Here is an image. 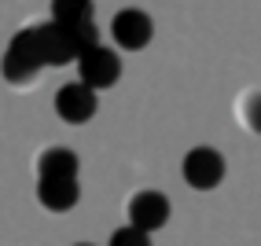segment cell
Here are the masks:
<instances>
[{
	"label": "cell",
	"instance_id": "cell-10",
	"mask_svg": "<svg viewBox=\"0 0 261 246\" xmlns=\"http://www.w3.org/2000/svg\"><path fill=\"white\" fill-rule=\"evenodd\" d=\"M239 118L247 121L250 132L261 136V89H254V92H247V96L239 99Z\"/></svg>",
	"mask_w": 261,
	"mask_h": 246
},
{
	"label": "cell",
	"instance_id": "cell-1",
	"mask_svg": "<svg viewBox=\"0 0 261 246\" xmlns=\"http://www.w3.org/2000/svg\"><path fill=\"white\" fill-rule=\"evenodd\" d=\"M44 66L48 63H44L41 41H37V26H26L8 41V51L0 59V77L15 85V89H30V85H37Z\"/></svg>",
	"mask_w": 261,
	"mask_h": 246
},
{
	"label": "cell",
	"instance_id": "cell-6",
	"mask_svg": "<svg viewBox=\"0 0 261 246\" xmlns=\"http://www.w3.org/2000/svg\"><path fill=\"white\" fill-rule=\"evenodd\" d=\"M125 213H129V224L144 228V232H159V228H166L173 206H169V199L162 195V191H136V195L129 199Z\"/></svg>",
	"mask_w": 261,
	"mask_h": 246
},
{
	"label": "cell",
	"instance_id": "cell-9",
	"mask_svg": "<svg viewBox=\"0 0 261 246\" xmlns=\"http://www.w3.org/2000/svg\"><path fill=\"white\" fill-rule=\"evenodd\" d=\"M51 22H59V26L96 22V15H92V0H51Z\"/></svg>",
	"mask_w": 261,
	"mask_h": 246
},
{
	"label": "cell",
	"instance_id": "cell-5",
	"mask_svg": "<svg viewBox=\"0 0 261 246\" xmlns=\"http://www.w3.org/2000/svg\"><path fill=\"white\" fill-rule=\"evenodd\" d=\"M99 92H92L89 85H63V89L56 92V114L59 121H66V125H85V121H92L96 111H99Z\"/></svg>",
	"mask_w": 261,
	"mask_h": 246
},
{
	"label": "cell",
	"instance_id": "cell-4",
	"mask_svg": "<svg viewBox=\"0 0 261 246\" xmlns=\"http://www.w3.org/2000/svg\"><path fill=\"white\" fill-rule=\"evenodd\" d=\"M151 37H154V22L140 8H125L111 19V41L121 51H144L151 44Z\"/></svg>",
	"mask_w": 261,
	"mask_h": 246
},
{
	"label": "cell",
	"instance_id": "cell-8",
	"mask_svg": "<svg viewBox=\"0 0 261 246\" xmlns=\"http://www.w3.org/2000/svg\"><path fill=\"white\" fill-rule=\"evenodd\" d=\"M77 199H81L77 180H37V202L48 213H66L77 206Z\"/></svg>",
	"mask_w": 261,
	"mask_h": 246
},
{
	"label": "cell",
	"instance_id": "cell-3",
	"mask_svg": "<svg viewBox=\"0 0 261 246\" xmlns=\"http://www.w3.org/2000/svg\"><path fill=\"white\" fill-rule=\"evenodd\" d=\"M77 77H81V85H89L92 92L114 89L118 77H121V59H118V51H114V48H103V44H96L92 51H85V56L77 59Z\"/></svg>",
	"mask_w": 261,
	"mask_h": 246
},
{
	"label": "cell",
	"instance_id": "cell-12",
	"mask_svg": "<svg viewBox=\"0 0 261 246\" xmlns=\"http://www.w3.org/2000/svg\"><path fill=\"white\" fill-rule=\"evenodd\" d=\"M74 246H92V242H74Z\"/></svg>",
	"mask_w": 261,
	"mask_h": 246
},
{
	"label": "cell",
	"instance_id": "cell-11",
	"mask_svg": "<svg viewBox=\"0 0 261 246\" xmlns=\"http://www.w3.org/2000/svg\"><path fill=\"white\" fill-rule=\"evenodd\" d=\"M107 246H151V232H144V228H136V224H125L111 235Z\"/></svg>",
	"mask_w": 261,
	"mask_h": 246
},
{
	"label": "cell",
	"instance_id": "cell-7",
	"mask_svg": "<svg viewBox=\"0 0 261 246\" xmlns=\"http://www.w3.org/2000/svg\"><path fill=\"white\" fill-rule=\"evenodd\" d=\"M77 154L70 147H44L37 154V180H77Z\"/></svg>",
	"mask_w": 261,
	"mask_h": 246
},
{
	"label": "cell",
	"instance_id": "cell-2",
	"mask_svg": "<svg viewBox=\"0 0 261 246\" xmlns=\"http://www.w3.org/2000/svg\"><path fill=\"white\" fill-rule=\"evenodd\" d=\"M180 173H184V184L188 187L214 191V187H221L228 166H224V154L214 151V147H191L184 154V162H180Z\"/></svg>",
	"mask_w": 261,
	"mask_h": 246
}]
</instances>
